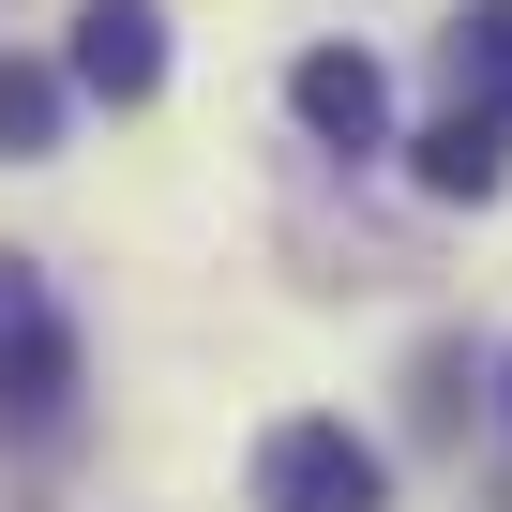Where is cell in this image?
<instances>
[{
    "instance_id": "3",
    "label": "cell",
    "mask_w": 512,
    "mask_h": 512,
    "mask_svg": "<svg viewBox=\"0 0 512 512\" xmlns=\"http://www.w3.org/2000/svg\"><path fill=\"white\" fill-rule=\"evenodd\" d=\"M61 76L91 106H151L166 91V0H76L61 16Z\"/></svg>"
},
{
    "instance_id": "5",
    "label": "cell",
    "mask_w": 512,
    "mask_h": 512,
    "mask_svg": "<svg viewBox=\"0 0 512 512\" xmlns=\"http://www.w3.org/2000/svg\"><path fill=\"white\" fill-rule=\"evenodd\" d=\"M407 181H422V196H452V211H482V196L512 181V121L452 91V121H422V136H407Z\"/></svg>"
},
{
    "instance_id": "1",
    "label": "cell",
    "mask_w": 512,
    "mask_h": 512,
    "mask_svg": "<svg viewBox=\"0 0 512 512\" xmlns=\"http://www.w3.org/2000/svg\"><path fill=\"white\" fill-rule=\"evenodd\" d=\"M76 407V317L46 302V272L31 256H0V422L16 437H46Z\"/></svg>"
},
{
    "instance_id": "7",
    "label": "cell",
    "mask_w": 512,
    "mask_h": 512,
    "mask_svg": "<svg viewBox=\"0 0 512 512\" xmlns=\"http://www.w3.org/2000/svg\"><path fill=\"white\" fill-rule=\"evenodd\" d=\"M452 91L512 121V0H467V16H452Z\"/></svg>"
},
{
    "instance_id": "4",
    "label": "cell",
    "mask_w": 512,
    "mask_h": 512,
    "mask_svg": "<svg viewBox=\"0 0 512 512\" xmlns=\"http://www.w3.org/2000/svg\"><path fill=\"white\" fill-rule=\"evenodd\" d=\"M287 106H302L317 151H392V76H377L362 46H302V61H287Z\"/></svg>"
},
{
    "instance_id": "6",
    "label": "cell",
    "mask_w": 512,
    "mask_h": 512,
    "mask_svg": "<svg viewBox=\"0 0 512 512\" xmlns=\"http://www.w3.org/2000/svg\"><path fill=\"white\" fill-rule=\"evenodd\" d=\"M61 91H76V76H46V61L0 46V166H46V151H61Z\"/></svg>"
},
{
    "instance_id": "8",
    "label": "cell",
    "mask_w": 512,
    "mask_h": 512,
    "mask_svg": "<svg viewBox=\"0 0 512 512\" xmlns=\"http://www.w3.org/2000/svg\"><path fill=\"white\" fill-rule=\"evenodd\" d=\"M407 422H422V437H452V422H467V362H452V347H422V392H407Z\"/></svg>"
},
{
    "instance_id": "2",
    "label": "cell",
    "mask_w": 512,
    "mask_h": 512,
    "mask_svg": "<svg viewBox=\"0 0 512 512\" xmlns=\"http://www.w3.org/2000/svg\"><path fill=\"white\" fill-rule=\"evenodd\" d=\"M392 467L347 437V422H272L256 437V512H377Z\"/></svg>"
}]
</instances>
